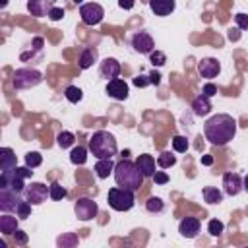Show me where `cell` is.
Wrapping results in <instances>:
<instances>
[{
    "instance_id": "obj_34",
    "label": "cell",
    "mask_w": 248,
    "mask_h": 248,
    "mask_svg": "<svg viewBox=\"0 0 248 248\" xmlns=\"http://www.w3.org/2000/svg\"><path fill=\"white\" fill-rule=\"evenodd\" d=\"M29 213H31V203H29L27 200H19V203H17V207H16V215H17L19 219H27Z\"/></svg>"
},
{
    "instance_id": "obj_36",
    "label": "cell",
    "mask_w": 248,
    "mask_h": 248,
    "mask_svg": "<svg viewBox=\"0 0 248 248\" xmlns=\"http://www.w3.org/2000/svg\"><path fill=\"white\" fill-rule=\"evenodd\" d=\"M223 229H225V225H223L219 219H211V221L207 223V232H209L211 236H219V234L223 232Z\"/></svg>"
},
{
    "instance_id": "obj_35",
    "label": "cell",
    "mask_w": 248,
    "mask_h": 248,
    "mask_svg": "<svg viewBox=\"0 0 248 248\" xmlns=\"http://www.w3.org/2000/svg\"><path fill=\"white\" fill-rule=\"evenodd\" d=\"M172 149H174L176 153H184V151L188 149V140H186L184 136H174V138H172Z\"/></svg>"
},
{
    "instance_id": "obj_32",
    "label": "cell",
    "mask_w": 248,
    "mask_h": 248,
    "mask_svg": "<svg viewBox=\"0 0 248 248\" xmlns=\"http://www.w3.org/2000/svg\"><path fill=\"white\" fill-rule=\"evenodd\" d=\"M41 163H43V155H41L39 151H29V153L25 155V165H27V167L35 169V167H39Z\"/></svg>"
},
{
    "instance_id": "obj_24",
    "label": "cell",
    "mask_w": 248,
    "mask_h": 248,
    "mask_svg": "<svg viewBox=\"0 0 248 248\" xmlns=\"http://www.w3.org/2000/svg\"><path fill=\"white\" fill-rule=\"evenodd\" d=\"M114 165H116V163H112V159H99L97 165H95L97 176H99V178H107V176L114 170Z\"/></svg>"
},
{
    "instance_id": "obj_19",
    "label": "cell",
    "mask_w": 248,
    "mask_h": 248,
    "mask_svg": "<svg viewBox=\"0 0 248 248\" xmlns=\"http://www.w3.org/2000/svg\"><path fill=\"white\" fill-rule=\"evenodd\" d=\"M192 110H194L196 116H205V114H209V110H211V101H209V97H205L203 93L198 95V97L192 101Z\"/></svg>"
},
{
    "instance_id": "obj_42",
    "label": "cell",
    "mask_w": 248,
    "mask_h": 248,
    "mask_svg": "<svg viewBox=\"0 0 248 248\" xmlns=\"http://www.w3.org/2000/svg\"><path fill=\"white\" fill-rule=\"evenodd\" d=\"M153 180H155V184H167V182H169V174L163 172V170H155Z\"/></svg>"
},
{
    "instance_id": "obj_2",
    "label": "cell",
    "mask_w": 248,
    "mask_h": 248,
    "mask_svg": "<svg viewBox=\"0 0 248 248\" xmlns=\"http://www.w3.org/2000/svg\"><path fill=\"white\" fill-rule=\"evenodd\" d=\"M114 180H116V186H122V188H128V190H140V186L143 184V172L138 169L136 161H130V159H122L114 165Z\"/></svg>"
},
{
    "instance_id": "obj_21",
    "label": "cell",
    "mask_w": 248,
    "mask_h": 248,
    "mask_svg": "<svg viewBox=\"0 0 248 248\" xmlns=\"http://www.w3.org/2000/svg\"><path fill=\"white\" fill-rule=\"evenodd\" d=\"M136 165H138V169L143 172V176H153V174H155V159H153L151 155H147V153L138 155Z\"/></svg>"
},
{
    "instance_id": "obj_46",
    "label": "cell",
    "mask_w": 248,
    "mask_h": 248,
    "mask_svg": "<svg viewBox=\"0 0 248 248\" xmlns=\"http://www.w3.org/2000/svg\"><path fill=\"white\" fill-rule=\"evenodd\" d=\"M213 163V157L211 155H203L202 157V165H211Z\"/></svg>"
},
{
    "instance_id": "obj_44",
    "label": "cell",
    "mask_w": 248,
    "mask_h": 248,
    "mask_svg": "<svg viewBox=\"0 0 248 248\" xmlns=\"http://www.w3.org/2000/svg\"><path fill=\"white\" fill-rule=\"evenodd\" d=\"M134 4H136V0H118V6H120L122 10H132Z\"/></svg>"
},
{
    "instance_id": "obj_14",
    "label": "cell",
    "mask_w": 248,
    "mask_h": 248,
    "mask_svg": "<svg viewBox=\"0 0 248 248\" xmlns=\"http://www.w3.org/2000/svg\"><path fill=\"white\" fill-rule=\"evenodd\" d=\"M107 95L108 97H112V99H116V101H124V99H128V83L124 81V79H120V78H114V79H110L108 83H107Z\"/></svg>"
},
{
    "instance_id": "obj_28",
    "label": "cell",
    "mask_w": 248,
    "mask_h": 248,
    "mask_svg": "<svg viewBox=\"0 0 248 248\" xmlns=\"http://www.w3.org/2000/svg\"><path fill=\"white\" fill-rule=\"evenodd\" d=\"M78 242H79L78 240V234H74V232H66V234L58 236V240H56V244L62 246V248H74Z\"/></svg>"
},
{
    "instance_id": "obj_15",
    "label": "cell",
    "mask_w": 248,
    "mask_h": 248,
    "mask_svg": "<svg viewBox=\"0 0 248 248\" xmlns=\"http://www.w3.org/2000/svg\"><path fill=\"white\" fill-rule=\"evenodd\" d=\"M99 74H101V78H105L107 81L118 78V76H120V62H118L116 58H105V60L101 62V66H99Z\"/></svg>"
},
{
    "instance_id": "obj_11",
    "label": "cell",
    "mask_w": 248,
    "mask_h": 248,
    "mask_svg": "<svg viewBox=\"0 0 248 248\" xmlns=\"http://www.w3.org/2000/svg\"><path fill=\"white\" fill-rule=\"evenodd\" d=\"M19 192L12 190V188H0V209L4 213H10V211H16L17 203H19Z\"/></svg>"
},
{
    "instance_id": "obj_7",
    "label": "cell",
    "mask_w": 248,
    "mask_h": 248,
    "mask_svg": "<svg viewBox=\"0 0 248 248\" xmlns=\"http://www.w3.org/2000/svg\"><path fill=\"white\" fill-rule=\"evenodd\" d=\"M23 198H25L31 205H39V203L46 202V198H50V186H46V184H43V182H31V184L25 186Z\"/></svg>"
},
{
    "instance_id": "obj_48",
    "label": "cell",
    "mask_w": 248,
    "mask_h": 248,
    "mask_svg": "<svg viewBox=\"0 0 248 248\" xmlns=\"http://www.w3.org/2000/svg\"><path fill=\"white\" fill-rule=\"evenodd\" d=\"M242 184H244V190H246V192H248V174H246V176H244V178H242Z\"/></svg>"
},
{
    "instance_id": "obj_9",
    "label": "cell",
    "mask_w": 248,
    "mask_h": 248,
    "mask_svg": "<svg viewBox=\"0 0 248 248\" xmlns=\"http://www.w3.org/2000/svg\"><path fill=\"white\" fill-rule=\"evenodd\" d=\"M74 211H76V217H78L79 221H91V219L97 217L99 205H97V202H93V200H89V198H81V200L76 202Z\"/></svg>"
},
{
    "instance_id": "obj_10",
    "label": "cell",
    "mask_w": 248,
    "mask_h": 248,
    "mask_svg": "<svg viewBox=\"0 0 248 248\" xmlns=\"http://www.w3.org/2000/svg\"><path fill=\"white\" fill-rule=\"evenodd\" d=\"M132 46H134V50L140 52V54H149V52H153V48H155L153 37H151L149 33H145V31H138V33H134V37H132Z\"/></svg>"
},
{
    "instance_id": "obj_43",
    "label": "cell",
    "mask_w": 248,
    "mask_h": 248,
    "mask_svg": "<svg viewBox=\"0 0 248 248\" xmlns=\"http://www.w3.org/2000/svg\"><path fill=\"white\" fill-rule=\"evenodd\" d=\"M202 93H203L205 97H213V95L217 93V87H215L213 83H205V85H203V89H202Z\"/></svg>"
},
{
    "instance_id": "obj_12",
    "label": "cell",
    "mask_w": 248,
    "mask_h": 248,
    "mask_svg": "<svg viewBox=\"0 0 248 248\" xmlns=\"http://www.w3.org/2000/svg\"><path fill=\"white\" fill-rule=\"evenodd\" d=\"M223 190L229 196H236L240 194V190H244L242 184V176L238 172H225L223 174Z\"/></svg>"
},
{
    "instance_id": "obj_31",
    "label": "cell",
    "mask_w": 248,
    "mask_h": 248,
    "mask_svg": "<svg viewBox=\"0 0 248 248\" xmlns=\"http://www.w3.org/2000/svg\"><path fill=\"white\" fill-rule=\"evenodd\" d=\"M176 163V157L170 153V151H163L159 157H157V165L161 167V169H169V167H172Z\"/></svg>"
},
{
    "instance_id": "obj_6",
    "label": "cell",
    "mask_w": 248,
    "mask_h": 248,
    "mask_svg": "<svg viewBox=\"0 0 248 248\" xmlns=\"http://www.w3.org/2000/svg\"><path fill=\"white\" fill-rule=\"evenodd\" d=\"M43 81V74L35 68H19L14 72V87L16 89H31Z\"/></svg>"
},
{
    "instance_id": "obj_37",
    "label": "cell",
    "mask_w": 248,
    "mask_h": 248,
    "mask_svg": "<svg viewBox=\"0 0 248 248\" xmlns=\"http://www.w3.org/2000/svg\"><path fill=\"white\" fill-rule=\"evenodd\" d=\"M149 58H151V64H153V66H163V64L167 62V56H165V52H161V50L149 52Z\"/></svg>"
},
{
    "instance_id": "obj_20",
    "label": "cell",
    "mask_w": 248,
    "mask_h": 248,
    "mask_svg": "<svg viewBox=\"0 0 248 248\" xmlns=\"http://www.w3.org/2000/svg\"><path fill=\"white\" fill-rule=\"evenodd\" d=\"M14 167H17V157H16L14 149L2 147V149H0V169H2V172H4V170H10V169H14Z\"/></svg>"
},
{
    "instance_id": "obj_23",
    "label": "cell",
    "mask_w": 248,
    "mask_h": 248,
    "mask_svg": "<svg viewBox=\"0 0 248 248\" xmlns=\"http://www.w3.org/2000/svg\"><path fill=\"white\" fill-rule=\"evenodd\" d=\"M17 215L14 217V215H10V213H4L2 217H0V232L2 234H14V231L17 229Z\"/></svg>"
},
{
    "instance_id": "obj_33",
    "label": "cell",
    "mask_w": 248,
    "mask_h": 248,
    "mask_svg": "<svg viewBox=\"0 0 248 248\" xmlns=\"http://www.w3.org/2000/svg\"><path fill=\"white\" fill-rule=\"evenodd\" d=\"M68 196V192H66V188L60 184V182H52L50 184V198L52 200H62V198H66Z\"/></svg>"
},
{
    "instance_id": "obj_41",
    "label": "cell",
    "mask_w": 248,
    "mask_h": 248,
    "mask_svg": "<svg viewBox=\"0 0 248 248\" xmlns=\"http://www.w3.org/2000/svg\"><path fill=\"white\" fill-rule=\"evenodd\" d=\"M149 83H151L149 76H141V74H140V76L134 78V85H136V87H145V85H149Z\"/></svg>"
},
{
    "instance_id": "obj_13",
    "label": "cell",
    "mask_w": 248,
    "mask_h": 248,
    "mask_svg": "<svg viewBox=\"0 0 248 248\" xmlns=\"http://www.w3.org/2000/svg\"><path fill=\"white\" fill-rule=\"evenodd\" d=\"M198 72H200L202 78H205V79H213V78L219 76V72H221V64L217 62V58H202V60L198 62Z\"/></svg>"
},
{
    "instance_id": "obj_45",
    "label": "cell",
    "mask_w": 248,
    "mask_h": 248,
    "mask_svg": "<svg viewBox=\"0 0 248 248\" xmlns=\"http://www.w3.org/2000/svg\"><path fill=\"white\" fill-rule=\"evenodd\" d=\"M149 79H151V85H159V83H161V76H159L155 70L149 74Z\"/></svg>"
},
{
    "instance_id": "obj_26",
    "label": "cell",
    "mask_w": 248,
    "mask_h": 248,
    "mask_svg": "<svg viewBox=\"0 0 248 248\" xmlns=\"http://www.w3.org/2000/svg\"><path fill=\"white\" fill-rule=\"evenodd\" d=\"M70 161L74 165H85V161H87V147H83V145L74 147L70 151Z\"/></svg>"
},
{
    "instance_id": "obj_25",
    "label": "cell",
    "mask_w": 248,
    "mask_h": 248,
    "mask_svg": "<svg viewBox=\"0 0 248 248\" xmlns=\"http://www.w3.org/2000/svg\"><path fill=\"white\" fill-rule=\"evenodd\" d=\"M203 200L207 202V203H221L223 202V192L221 190H217V188H213V186H205L203 188Z\"/></svg>"
},
{
    "instance_id": "obj_29",
    "label": "cell",
    "mask_w": 248,
    "mask_h": 248,
    "mask_svg": "<svg viewBox=\"0 0 248 248\" xmlns=\"http://www.w3.org/2000/svg\"><path fill=\"white\" fill-rule=\"evenodd\" d=\"M64 97H66L70 103H79L81 97H83V91H81L79 87H76V85H68L66 91H64Z\"/></svg>"
},
{
    "instance_id": "obj_38",
    "label": "cell",
    "mask_w": 248,
    "mask_h": 248,
    "mask_svg": "<svg viewBox=\"0 0 248 248\" xmlns=\"http://www.w3.org/2000/svg\"><path fill=\"white\" fill-rule=\"evenodd\" d=\"M64 8H58V6H52L50 8V12H48V17L52 19V21H58V19H62L64 17Z\"/></svg>"
},
{
    "instance_id": "obj_30",
    "label": "cell",
    "mask_w": 248,
    "mask_h": 248,
    "mask_svg": "<svg viewBox=\"0 0 248 248\" xmlns=\"http://www.w3.org/2000/svg\"><path fill=\"white\" fill-rule=\"evenodd\" d=\"M145 209H147L149 213H161V211L165 209V203H163L161 198L153 196V198H149V200L145 202Z\"/></svg>"
},
{
    "instance_id": "obj_4",
    "label": "cell",
    "mask_w": 248,
    "mask_h": 248,
    "mask_svg": "<svg viewBox=\"0 0 248 248\" xmlns=\"http://www.w3.org/2000/svg\"><path fill=\"white\" fill-rule=\"evenodd\" d=\"M31 174H33V170L27 165L25 167H14L10 170H4V172H0V188H12V190L23 194V190H25L23 180L29 178Z\"/></svg>"
},
{
    "instance_id": "obj_17",
    "label": "cell",
    "mask_w": 248,
    "mask_h": 248,
    "mask_svg": "<svg viewBox=\"0 0 248 248\" xmlns=\"http://www.w3.org/2000/svg\"><path fill=\"white\" fill-rule=\"evenodd\" d=\"M174 6H176L174 0H149L151 12H153L155 16H161V17L172 14V12H174Z\"/></svg>"
},
{
    "instance_id": "obj_1",
    "label": "cell",
    "mask_w": 248,
    "mask_h": 248,
    "mask_svg": "<svg viewBox=\"0 0 248 248\" xmlns=\"http://www.w3.org/2000/svg\"><path fill=\"white\" fill-rule=\"evenodd\" d=\"M205 140L213 145H225L229 143L236 134V120L231 114H213L203 124Z\"/></svg>"
},
{
    "instance_id": "obj_5",
    "label": "cell",
    "mask_w": 248,
    "mask_h": 248,
    "mask_svg": "<svg viewBox=\"0 0 248 248\" xmlns=\"http://www.w3.org/2000/svg\"><path fill=\"white\" fill-rule=\"evenodd\" d=\"M107 202L114 211H128V209L134 207L136 196H134V190H128V188H122V186H114V188L108 190Z\"/></svg>"
},
{
    "instance_id": "obj_50",
    "label": "cell",
    "mask_w": 248,
    "mask_h": 248,
    "mask_svg": "<svg viewBox=\"0 0 248 248\" xmlns=\"http://www.w3.org/2000/svg\"><path fill=\"white\" fill-rule=\"evenodd\" d=\"M74 2H76V4H81V2H83V0H74Z\"/></svg>"
},
{
    "instance_id": "obj_49",
    "label": "cell",
    "mask_w": 248,
    "mask_h": 248,
    "mask_svg": "<svg viewBox=\"0 0 248 248\" xmlns=\"http://www.w3.org/2000/svg\"><path fill=\"white\" fill-rule=\"evenodd\" d=\"M6 4H8V0H0V8H6Z\"/></svg>"
},
{
    "instance_id": "obj_16",
    "label": "cell",
    "mask_w": 248,
    "mask_h": 248,
    "mask_svg": "<svg viewBox=\"0 0 248 248\" xmlns=\"http://www.w3.org/2000/svg\"><path fill=\"white\" fill-rule=\"evenodd\" d=\"M200 219L198 217H184L180 223H178V232L184 236V238H194L198 232H200Z\"/></svg>"
},
{
    "instance_id": "obj_18",
    "label": "cell",
    "mask_w": 248,
    "mask_h": 248,
    "mask_svg": "<svg viewBox=\"0 0 248 248\" xmlns=\"http://www.w3.org/2000/svg\"><path fill=\"white\" fill-rule=\"evenodd\" d=\"M50 8H52V2H50V0H27V10H29L31 16H35V17L48 16Z\"/></svg>"
},
{
    "instance_id": "obj_39",
    "label": "cell",
    "mask_w": 248,
    "mask_h": 248,
    "mask_svg": "<svg viewBox=\"0 0 248 248\" xmlns=\"http://www.w3.org/2000/svg\"><path fill=\"white\" fill-rule=\"evenodd\" d=\"M234 21H236V25H238V29H248V16L246 14H236L234 16Z\"/></svg>"
},
{
    "instance_id": "obj_22",
    "label": "cell",
    "mask_w": 248,
    "mask_h": 248,
    "mask_svg": "<svg viewBox=\"0 0 248 248\" xmlns=\"http://www.w3.org/2000/svg\"><path fill=\"white\" fill-rule=\"evenodd\" d=\"M97 56H99V52H97L95 46H87V48H83L81 54H79V68H81V70L91 68V66L97 62Z\"/></svg>"
},
{
    "instance_id": "obj_27",
    "label": "cell",
    "mask_w": 248,
    "mask_h": 248,
    "mask_svg": "<svg viewBox=\"0 0 248 248\" xmlns=\"http://www.w3.org/2000/svg\"><path fill=\"white\" fill-rule=\"evenodd\" d=\"M74 141H76V136H74L72 132H60V134L56 136V143H58V147H62V149L72 147Z\"/></svg>"
},
{
    "instance_id": "obj_3",
    "label": "cell",
    "mask_w": 248,
    "mask_h": 248,
    "mask_svg": "<svg viewBox=\"0 0 248 248\" xmlns=\"http://www.w3.org/2000/svg\"><path fill=\"white\" fill-rule=\"evenodd\" d=\"M116 140L107 130H99L89 138V151L97 159H112V155H116Z\"/></svg>"
},
{
    "instance_id": "obj_40",
    "label": "cell",
    "mask_w": 248,
    "mask_h": 248,
    "mask_svg": "<svg viewBox=\"0 0 248 248\" xmlns=\"http://www.w3.org/2000/svg\"><path fill=\"white\" fill-rule=\"evenodd\" d=\"M14 240H16L17 244H27V240H29V236H27V232H23V231H19V229H16V231H14Z\"/></svg>"
},
{
    "instance_id": "obj_8",
    "label": "cell",
    "mask_w": 248,
    "mask_h": 248,
    "mask_svg": "<svg viewBox=\"0 0 248 248\" xmlns=\"http://www.w3.org/2000/svg\"><path fill=\"white\" fill-rule=\"evenodd\" d=\"M79 16H81V21L85 25H99L105 17V10L97 2H87V4L79 6Z\"/></svg>"
},
{
    "instance_id": "obj_47",
    "label": "cell",
    "mask_w": 248,
    "mask_h": 248,
    "mask_svg": "<svg viewBox=\"0 0 248 248\" xmlns=\"http://www.w3.org/2000/svg\"><path fill=\"white\" fill-rule=\"evenodd\" d=\"M33 45H35V48H37V50H39V48H41V46H43V39H41V37H37V39H35V41H33Z\"/></svg>"
}]
</instances>
